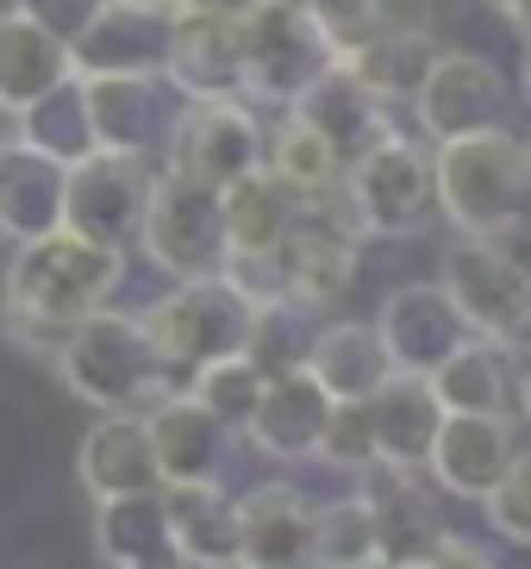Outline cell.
I'll return each mask as SVG.
<instances>
[{
	"instance_id": "cell-25",
	"label": "cell",
	"mask_w": 531,
	"mask_h": 569,
	"mask_svg": "<svg viewBox=\"0 0 531 569\" xmlns=\"http://www.w3.org/2000/svg\"><path fill=\"white\" fill-rule=\"evenodd\" d=\"M163 513L188 569L238 563V501L226 482H163Z\"/></svg>"
},
{
	"instance_id": "cell-28",
	"label": "cell",
	"mask_w": 531,
	"mask_h": 569,
	"mask_svg": "<svg viewBox=\"0 0 531 569\" xmlns=\"http://www.w3.org/2000/svg\"><path fill=\"white\" fill-rule=\"evenodd\" d=\"M69 76H76V51L57 32H44L32 13L7 7L0 13V101L19 113V107H32L38 94H50Z\"/></svg>"
},
{
	"instance_id": "cell-9",
	"label": "cell",
	"mask_w": 531,
	"mask_h": 569,
	"mask_svg": "<svg viewBox=\"0 0 531 569\" xmlns=\"http://www.w3.org/2000/svg\"><path fill=\"white\" fill-rule=\"evenodd\" d=\"M150 182H157L150 157L88 151L82 163H69L63 226L69 232H82V238H94V244H107V251H132L138 232H144Z\"/></svg>"
},
{
	"instance_id": "cell-12",
	"label": "cell",
	"mask_w": 531,
	"mask_h": 569,
	"mask_svg": "<svg viewBox=\"0 0 531 569\" xmlns=\"http://www.w3.org/2000/svg\"><path fill=\"white\" fill-rule=\"evenodd\" d=\"M88 88V119H94L100 151H132V157H163L182 94L169 88L163 69L150 76H82Z\"/></svg>"
},
{
	"instance_id": "cell-50",
	"label": "cell",
	"mask_w": 531,
	"mask_h": 569,
	"mask_svg": "<svg viewBox=\"0 0 531 569\" xmlns=\"http://www.w3.org/2000/svg\"><path fill=\"white\" fill-rule=\"evenodd\" d=\"M0 238H7V232H0Z\"/></svg>"
},
{
	"instance_id": "cell-32",
	"label": "cell",
	"mask_w": 531,
	"mask_h": 569,
	"mask_svg": "<svg viewBox=\"0 0 531 569\" xmlns=\"http://www.w3.org/2000/svg\"><path fill=\"white\" fill-rule=\"evenodd\" d=\"M19 138H26L32 151L57 157V163H82L88 151H100L82 76H69V82H57L50 94H38L32 107H19Z\"/></svg>"
},
{
	"instance_id": "cell-39",
	"label": "cell",
	"mask_w": 531,
	"mask_h": 569,
	"mask_svg": "<svg viewBox=\"0 0 531 569\" xmlns=\"http://www.w3.org/2000/svg\"><path fill=\"white\" fill-rule=\"evenodd\" d=\"M13 7H19V13H32L38 26H44V32H57L63 44H76V38H82L88 26L100 19V7H107V0H13Z\"/></svg>"
},
{
	"instance_id": "cell-45",
	"label": "cell",
	"mask_w": 531,
	"mask_h": 569,
	"mask_svg": "<svg viewBox=\"0 0 531 569\" xmlns=\"http://www.w3.org/2000/svg\"><path fill=\"white\" fill-rule=\"evenodd\" d=\"M519 413H525V426H531V363H525V376H519Z\"/></svg>"
},
{
	"instance_id": "cell-36",
	"label": "cell",
	"mask_w": 531,
	"mask_h": 569,
	"mask_svg": "<svg viewBox=\"0 0 531 569\" xmlns=\"http://www.w3.org/2000/svg\"><path fill=\"white\" fill-rule=\"evenodd\" d=\"M313 332H319V313L300 301H275V307H257V326H250V345L244 351L269 369V376H282V369H300L307 351H313Z\"/></svg>"
},
{
	"instance_id": "cell-33",
	"label": "cell",
	"mask_w": 531,
	"mask_h": 569,
	"mask_svg": "<svg viewBox=\"0 0 531 569\" xmlns=\"http://www.w3.org/2000/svg\"><path fill=\"white\" fill-rule=\"evenodd\" d=\"M344 63L357 69L388 107H400V101H413L419 82H425V69L438 63V32H375L363 51H350Z\"/></svg>"
},
{
	"instance_id": "cell-27",
	"label": "cell",
	"mask_w": 531,
	"mask_h": 569,
	"mask_svg": "<svg viewBox=\"0 0 531 569\" xmlns=\"http://www.w3.org/2000/svg\"><path fill=\"white\" fill-rule=\"evenodd\" d=\"M307 369H313V382L325 388L332 401H369V395L394 376V357H388L375 326H363V319H332V326L313 332Z\"/></svg>"
},
{
	"instance_id": "cell-15",
	"label": "cell",
	"mask_w": 531,
	"mask_h": 569,
	"mask_svg": "<svg viewBox=\"0 0 531 569\" xmlns=\"http://www.w3.org/2000/svg\"><path fill=\"white\" fill-rule=\"evenodd\" d=\"M519 457V426L513 413H444L432 438V482L438 495L457 501H488V488L513 469Z\"/></svg>"
},
{
	"instance_id": "cell-41",
	"label": "cell",
	"mask_w": 531,
	"mask_h": 569,
	"mask_svg": "<svg viewBox=\"0 0 531 569\" xmlns=\"http://www.w3.org/2000/svg\"><path fill=\"white\" fill-rule=\"evenodd\" d=\"M432 569H500L494 557L475 545V538H457V532H444V545L432 551Z\"/></svg>"
},
{
	"instance_id": "cell-31",
	"label": "cell",
	"mask_w": 531,
	"mask_h": 569,
	"mask_svg": "<svg viewBox=\"0 0 531 569\" xmlns=\"http://www.w3.org/2000/svg\"><path fill=\"white\" fill-rule=\"evenodd\" d=\"M269 169H275L288 188H300L307 201L344 194V176H350V163L338 157V144L319 132V126H307L294 107H288V113L269 126Z\"/></svg>"
},
{
	"instance_id": "cell-21",
	"label": "cell",
	"mask_w": 531,
	"mask_h": 569,
	"mask_svg": "<svg viewBox=\"0 0 531 569\" xmlns=\"http://www.w3.org/2000/svg\"><path fill=\"white\" fill-rule=\"evenodd\" d=\"M169 19L176 13H163V7L107 0L94 26L69 44L76 51V76H150V69H163Z\"/></svg>"
},
{
	"instance_id": "cell-18",
	"label": "cell",
	"mask_w": 531,
	"mask_h": 569,
	"mask_svg": "<svg viewBox=\"0 0 531 569\" xmlns=\"http://www.w3.org/2000/svg\"><path fill=\"white\" fill-rule=\"evenodd\" d=\"M325 419H332V395L313 382V369H282L269 376L263 401L250 413L244 438L250 451L269 457V463H319V438H325Z\"/></svg>"
},
{
	"instance_id": "cell-38",
	"label": "cell",
	"mask_w": 531,
	"mask_h": 569,
	"mask_svg": "<svg viewBox=\"0 0 531 569\" xmlns=\"http://www.w3.org/2000/svg\"><path fill=\"white\" fill-rule=\"evenodd\" d=\"M482 513H488V526H494L507 545H525V551H531V451H519L513 469L488 488Z\"/></svg>"
},
{
	"instance_id": "cell-24",
	"label": "cell",
	"mask_w": 531,
	"mask_h": 569,
	"mask_svg": "<svg viewBox=\"0 0 531 569\" xmlns=\"http://www.w3.org/2000/svg\"><path fill=\"white\" fill-rule=\"evenodd\" d=\"M63 188H69V163L32 151L26 138L0 144V232L26 244L63 226Z\"/></svg>"
},
{
	"instance_id": "cell-44",
	"label": "cell",
	"mask_w": 531,
	"mask_h": 569,
	"mask_svg": "<svg viewBox=\"0 0 531 569\" xmlns=\"http://www.w3.org/2000/svg\"><path fill=\"white\" fill-rule=\"evenodd\" d=\"M13 138H19V113L0 101V144H13Z\"/></svg>"
},
{
	"instance_id": "cell-37",
	"label": "cell",
	"mask_w": 531,
	"mask_h": 569,
	"mask_svg": "<svg viewBox=\"0 0 531 569\" xmlns=\"http://www.w3.org/2000/svg\"><path fill=\"white\" fill-rule=\"evenodd\" d=\"M319 463L344 469V476H363L375 469V426H369V401H332V419H325V438H319Z\"/></svg>"
},
{
	"instance_id": "cell-23",
	"label": "cell",
	"mask_w": 531,
	"mask_h": 569,
	"mask_svg": "<svg viewBox=\"0 0 531 569\" xmlns=\"http://www.w3.org/2000/svg\"><path fill=\"white\" fill-rule=\"evenodd\" d=\"M369 426H375V457L394 469H425L432 463V438L444 426V407L432 395V376L394 369L375 395H369Z\"/></svg>"
},
{
	"instance_id": "cell-26",
	"label": "cell",
	"mask_w": 531,
	"mask_h": 569,
	"mask_svg": "<svg viewBox=\"0 0 531 569\" xmlns=\"http://www.w3.org/2000/svg\"><path fill=\"white\" fill-rule=\"evenodd\" d=\"M94 551L107 569H188L169 538L163 488L157 495H119L94 501Z\"/></svg>"
},
{
	"instance_id": "cell-7",
	"label": "cell",
	"mask_w": 531,
	"mask_h": 569,
	"mask_svg": "<svg viewBox=\"0 0 531 569\" xmlns=\"http://www.w3.org/2000/svg\"><path fill=\"white\" fill-rule=\"evenodd\" d=\"M338 63V44L319 32L307 0H263L244 19V101L294 107Z\"/></svg>"
},
{
	"instance_id": "cell-6",
	"label": "cell",
	"mask_w": 531,
	"mask_h": 569,
	"mask_svg": "<svg viewBox=\"0 0 531 569\" xmlns=\"http://www.w3.org/2000/svg\"><path fill=\"white\" fill-rule=\"evenodd\" d=\"M144 257L163 276L188 282V276H219L226 269V188L200 182L188 169L157 163V182H150V207H144V232H138Z\"/></svg>"
},
{
	"instance_id": "cell-46",
	"label": "cell",
	"mask_w": 531,
	"mask_h": 569,
	"mask_svg": "<svg viewBox=\"0 0 531 569\" xmlns=\"http://www.w3.org/2000/svg\"><path fill=\"white\" fill-rule=\"evenodd\" d=\"M363 569H432V563H394V557H375V563H363Z\"/></svg>"
},
{
	"instance_id": "cell-20",
	"label": "cell",
	"mask_w": 531,
	"mask_h": 569,
	"mask_svg": "<svg viewBox=\"0 0 531 569\" xmlns=\"http://www.w3.org/2000/svg\"><path fill=\"white\" fill-rule=\"evenodd\" d=\"M150 445H157V463H163V482H226V463H232V426L200 407L188 388L163 395L150 407Z\"/></svg>"
},
{
	"instance_id": "cell-48",
	"label": "cell",
	"mask_w": 531,
	"mask_h": 569,
	"mask_svg": "<svg viewBox=\"0 0 531 569\" xmlns=\"http://www.w3.org/2000/svg\"><path fill=\"white\" fill-rule=\"evenodd\" d=\"M525 94H531V32H525Z\"/></svg>"
},
{
	"instance_id": "cell-4",
	"label": "cell",
	"mask_w": 531,
	"mask_h": 569,
	"mask_svg": "<svg viewBox=\"0 0 531 569\" xmlns=\"http://www.w3.org/2000/svg\"><path fill=\"white\" fill-rule=\"evenodd\" d=\"M138 319H144V332L157 338V351H163L169 376L188 388L207 363L238 357L250 345L257 301H250L244 288L219 269V276H188V282H176L163 301H150Z\"/></svg>"
},
{
	"instance_id": "cell-13",
	"label": "cell",
	"mask_w": 531,
	"mask_h": 569,
	"mask_svg": "<svg viewBox=\"0 0 531 569\" xmlns=\"http://www.w3.org/2000/svg\"><path fill=\"white\" fill-rule=\"evenodd\" d=\"M163 76L182 101H244V19L176 7Z\"/></svg>"
},
{
	"instance_id": "cell-30",
	"label": "cell",
	"mask_w": 531,
	"mask_h": 569,
	"mask_svg": "<svg viewBox=\"0 0 531 569\" xmlns=\"http://www.w3.org/2000/svg\"><path fill=\"white\" fill-rule=\"evenodd\" d=\"M300 207H307V194L288 188L275 169H257V176L232 182L226 188V238H232V251H269V244H282L288 226L300 219Z\"/></svg>"
},
{
	"instance_id": "cell-47",
	"label": "cell",
	"mask_w": 531,
	"mask_h": 569,
	"mask_svg": "<svg viewBox=\"0 0 531 569\" xmlns=\"http://www.w3.org/2000/svg\"><path fill=\"white\" fill-rule=\"evenodd\" d=\"M132 7H163V13H176V0H132Z\"/></svg>"
},
{
	"instance_id": "cell-1",
	"label": "cell",
	"mask_w": 531,
	"mask_h": 569,
	"mask_svg": "<svg viewBox=\"0 0 531 569\" xmlns=\"http://www.w3.org/2000/svg\"><path fill=\"white\" fill-rule=\"evenodd\" d=\"M119 282H126V251H107V244L69 232V226L26 238V244H13V263H7V282H0V332L13 338L19 351L57 357L63 338L88 313L113 301Z\"/></svg>"
},
{
	"instance_id": "cell-40",
	"label": "cell",
	"mask_w": 531,
	"mask_h": 569,
	"mask_svg": "<svg viewBox=\"0 0 531 569\" xmlns=\"http://www.w3.org/2000/svg\"><path fill=\"white\" fill-rule=\"evenodd\" d=\"M382 32H438V0H382Z\"/></svg>"
},
{
	"instance_id": "cell-2",
	"label": "cell",
	"mask_w": 531,
	"mask_h": 569,
	"mask_svg": "<svg viewBox=\"0 0 531 569\" xmlns=\"http://www.w3.org/2000/svg\"><path fill=\"white\" fill-rule=\"evenodd\" d=\"M63 388L94 413H150V407L176 395V376H169L157 338L144 332L138 313H119V307H100L88 313L76 332L63 338V351L50 357Z\"/></svg>"
},
{
	"instance_id": "cell-43",
	"label": "cell",
	"mask_w": 531,
	"mask_h": 569,
	"mask_svg": "<svg viewBox=\"0 0 531 569\" xmlns=\"http://www.w3.org/2000/svg\"><path fill=\"white\" fill-rule=\"evenodd\" d=\"M507 26H519V32H531V0H488Z\"/></svg>"
},
{
	"instance_id": "cell-22",
	"label": "cell",
	"mask_w": 531,
	"mask_h": 569,
	"mask_svg": "<svg viewBox=\"0 0 531 569\" xmlns=\"http://www.w3.org/2000/svg\"><path fill=\"white\" fill-rule=\"evenodd\" d=\"M294 113L307 119V126H319V132L332 138L344 163H357V157H363L369 144H382V138L394 132V119H388L394 107H388L382 94H375V88H369L363 76H357V69L344 63V57H338V63L325 69V76H319V82L307 88V94H300Z\"/></svg>"
},
{
	"instance_id": "cell-42",
	"label": "cell",
	"mask_w": 531,
	"mask_h": 569,
	"mask_svg": "<svg viewBox=\"0 0 531 569\" xmlns=\"http://www.w3.org/2000/svg\"><path fill=\"white\" fill-rule=\"evenodd\" d=\"M176 7H188V13H219V19H250L263 0H176Z\"/></svg>"
},
{
	"instance_id": "cell-16",
	"label": "cell",
	"mask_w": 531,
	"mask_h": 569,
	"mask_svg": "<svg viewBox=\"0 0 531 569\" xmlns=\"http://www.w3.org/2000/svg\"><path fill=\"white\" fill-rule=\"evenodd\" d=\"M432 469H394L375 463L357 476V495L375 507V526H382V557L394 563H432V551L444 545V519L432 501Z\"/></svg>"
},
{
	"instance_id": "cell-49",
	"label": "cell",
	"mask_w": 531,
	"mask_h": 569,
	"mask_svg": "<svg viewBox=\"0 0 531 569\" xmlns=\"http://www.w3.org/2000/svg\"><path fill=\"white\" fill-rule=\"evenodd\" d=\"M525 157H531V138H525Z\"/></svg>"
},
{
	"instance_id": "cell-34",
	"label": "cell",
	"mask_w": 531,
	"mask_h": 569,
	"mask_svg": "<svg viewBox=\"0 0 531 569\" xmlns=\"http://www.w3.org/2000/svg\"><path fill=\"white\" fill-rule=\"evenodd\" d=\"M382 557V526L363 495L319 507V569H363Z\"/></svg>"
},
{
	"instance_id": "cell-35",
	"label": "cell",
	"mask_w": 531,
	"mask_h": 569,
	"mask_svg": "<svg viewBox=\"0 0 531 569\" xmlns=\"http://www.w3.org/2000/svg\"><path fill=\"white\" fill-rule=\"evenodd\" d=\"M263 388H269V369L250 351H238V357H219V363L200 369L194 382H188V395H194L200 407H213L232 432H244L250 413H257V401H263Z\"/></svg>"
},
{
	"instance_id": "cell-5",
	"label": "cell",
	"mask_w": 531,
	"mask_h": 569,
	"mask_svg": "<svg viewBox=\"0 0 531 569\" xmlns=\"http://www.w3.org/2000/svg\"><path fill=\"white\" fill-rule=\"evenodd\" d=\"M438 288L475 338H488L500 351L531 345V269L500 251V238L457 232L438 251Z\"/></svg>"
},
{
	"instance_id": "cell-17",
	"label": "cell",
	"mask_w": 531,
	"mask_h": 569,
	"mask_svg": "<svg viewBox=\"0 0 531 569\" xmlns=\"http://www.w3.org/2000/svg\"><path fill=\"white\" fill-rule=\"evenodd\" d=\"M375 332H382L394 369H413V376H432V369L444 363L463 338H475L438 282H400V288H388L382 313H375Z\"/></svg>"
},
{
	"instance_id": "cell-19",
	"label": "cell",
	"mask_w": 531,
	"mask_h": 569,
	"mask_svg": "<svg viewBox=\"0 0 531 569\" xmlns=\"http://www.w3.org/2000/svg\"><path fill=\"white\" fill-rule=\"evenodd\" d=\"M76 482L88 488V501L157 495L163 488V463H157V445H150V419L144 413H100L82 432Z\"/></svg>"
},
{
	"instance_id": "cell-8",
	"label": "cell",
	"mask_w": 531,
	"mask_h": 569,
	"mask_svg": "<svg viewBox=\"0 0 531 569\" xmlns=\"http://www.w3.org/2000/svg\"><path fill=\"white\" fill-rule=\"evenodd\" d=\"M350 219L363 226V238H413L432 226L438 213V176L432 157L413 138L388 132L382 144H369L344 176Z\"/></svg>"
},
{
	"instance_id": "cell-3",
	"label": "cell",
	"mask_w": 531,
	"mask_h": 569,
	"mask_svg": "<svg viewBox=\"0 0 531 569\" xmlns=\"http://www.w3.org/2000/svg\"><path fill=\"white\" fill-rule=\"evenodd\" d=\"M438 213L469 238H507L531 207V157L513 126L444 138L432 151Z\"/></svg>"
},
{
	"instance_id": "cell-11",
	"label": "cell",
	"mask_w": 531,
	"mask_h": 569,
	"mask_svg": "<svg viewBox=\"0 0 531 569\" xmlns=\"http://www.w3.org/2000/svg\"><path fill=\"white\" fill-rule=\"evenodd\" d=\"M507 107H513V88H507L494 57L482 51H438V63L425 69V82L413 94V119L432 144L507 126Z\"/></svg>"
},
{
	"instance_id": "cell-10",
	"label": "cell",
	"mask_w": 531,
	"mask_h": 569,
	"mask_svg": "<svg viewBox=\"0 0 531 569\" xmlns=\"http://www.w3.org/2000/svg\"><path fill=\"white\" fill-rule=\"evenodd\" d=\"M169 169H188L200 182L232 188L257 169H269V132L250 113V101H182L176 132L163 144Z\"/></svg>"
},
{
	"instance_id": "cell-29",
	"label": "cell",
	"mask_w": 531,
	"mask_h": 569,
	"mask_svg": "<svg viewBox=\"0 0 531 569\" xmlns=\"http://www.w3.org/2000/svg\"><path fill=\"white\" fill-rule=\"evenodd\" d=\"M432 395L444 413H513L519 407V382L507 369V351L488 345V338H463L432 369Z\"/></svg>"
},
{
	"instance_id": "cell-14",
	"label": "cell",
	"mask_w": 531,
	"mask_h": 569,
	"mask_svg": "<svg viewBox=\"0 0 531 569\" xmlns=\"http://www.w3.org/2000/svg\"><path fill=\"white\" fill-rule=\"evenodd\" d=\"M238 563L319 569V507L294 482H257L238 495Z\"/></svg>"
}]
</instances>
